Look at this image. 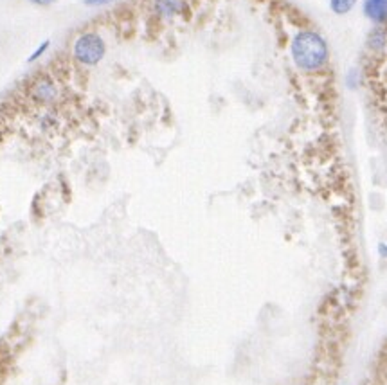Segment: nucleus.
I'll return each instance as SVG.
<instances>
[{
    "label": "nucleus",
    "instance_id": "obj_1",
    "mask_svg": "<svg viewBox=\"0 0 387 385\" xmlns=\"http://www.w3.org/2000/svg\"><path fill=\"white\" fill-rule=\"evenodd\" d=\"M292 60L295 67L305 73H315L321 70L328 63L330 49L328 43L317 31H301L292 40Z\"/></svg>",
    "mask_w": 387,
    "mask_h": 385
},
{
    "label": "nucleus",
    "instance_id": "obj_4",
    "mask_svg": "<svg viewBox=\"0 0 387 385\" xmlns=\"http://www.w3.org/2000/svg\"><path fill=\"white\" fill-rule=\"evenodd\" d=\"M155 11L161 17H179L186 11V0H155Z\"/></svg>",
    "mask_w": 387,
    "mask_h": 385
},
{
    "label": "nucleus",
    "instance_id": "obj_2",
    "mask_svg": "<svg viewBox=\"0 0 387 385\" xmlns=\"http://www.w3.org/2000/svg\"><path fill=\"white\" fill-rule=\"evenodd\" d=\"M107 54V43L98 33H83L74 43V58L83 65H98Z\"/></svg>",
    "mask_w": 387,
    "mask_h": 385
},
{
    "label": "nucleus",
    "instance_id": "obj_8",
    "mask_svg": "<svg viewBox=\"0 0 387 385\" xmlns=\"http://www.w3.org/2000/svg\"><path fill=\"white\" fill-rule=\"evenodd\" d=\"M107 2H112V0H85V4L89 6H101V4H107Z\"/></svg>",
    "mask_w": 387,
    "mask_h": 385
},
{
    "label": "nucleus",
    "instance_id": "obj_5",
    "mask_svg": "<svg viewBox=\"0 0 387 385\" xmlns=\"http://www.w3.org/2000/svg\"><path fill=\"white\" fill-rule=\"evenodd\" d=\"M357 0H330V9L335 15H348L355 8Z\"/></svg>",
    "mask_w": 387,
    "mask_h": 385
},
{
    "label": "nucleus",
    "instance_id": "obj_6",
    "mask_svg": "<svg viewBox=\"0 0 387 385\" xmlns=\"http://www.w3.org/2000/svg\"><path fill=\"white\" fill-rule=\"evenodd\" d=\"M49 45H51V42H49V40H45V42H42V45H40V47L36 49V51H34L33 54L29 56V60H27V61H34V60H38L40 56H42L43 52L47 51V47H49Z\"/></svg>",
    "mask_w": 387,
    "mask_h": 385
},
{
    "label": "nucleus",
    "instance_id": "obj_3",
    "mask_svg": "<svg viewBox=\"0 0 387 385\" xmlns=\"http://www.w3.org/2000/svg\"><path fill=\"white\" fill-rule=\"evenodd\" d=\"M364 15L374 24H386L387 0H364Z\"/></svg>",
    "mask_w": 387,
    "mask_h": 385
},
{
    "label": "nucleus",
    "instance_id": "obj_7",
    "mask_svg": "<svg viewBox=\"0 0 387 385\" xmlns=\"http://www.w3.org/2000/svg\"><path fill=\"white\" fill-rule=\"evenodd\" d=\"M29 2L34 6H51L54 4L56 0H29Z\"/></svg>",
    "mask_w": 387,
    "mask_h": 385
}]
</instances>
